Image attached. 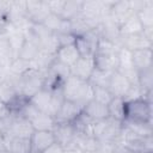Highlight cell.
I'll return each instance as SVG.
<instances>
[{"mask_svg": "<svg viewBox=\"0 0 153 153\" xmlns=\"http://www.w3.org/2000/svg\"><path fill=\"white\" fill-rule=\"evenodd\" d=\"M61 91L65 100L76 103L81 106L92 99V85L86 80L72 75L63 81Z\"/></svg>", "mask_w": 153, "mask_h": 153, "instance_id": "1", "label": "cell"}, {"mask_svg": "<svg viewBox=\"0 0 153 153\" xmlns=\"http://www.w3.org/2000/svg\"><path fill=\"white\" fill-rule=\"evenodd\" d=\"M124 120L141 123H152L151 99L143 97L135 100L124 102Z\"/></svg>", "mask_w": 153, "mask_h": 153, "instance_id": "2", "label": "cell"}, {"mask_svg": "<svg viewBox=\"0 0 153 153\" xmlns=\"http://www.w3.org/2000/svg\"><path fill=\"white\" fill-rule=\"evenodd\" d=\"M18 92L25 98L30 99L35 93L43 88L44 84V73L37 69L31 68L29 72L20 76H14Z\"/></svg>", "mask_w": 153, "mask_h": 153, "instance_id": "3", "label": "cell"}, {"mask_svg": "<svg viewBox=\"0 0 153 153\" xmlns=\"http://www.w3.org/2000/svg\"><path fill=\"white\" fill-rule=\"evenodd\" d=\"M152 32L153 31H143L133 35H121L118 38V45L130 51L152 48Z\"/></svg>", "mask_w": 153, "mask_h": 153, "instance_id": "4", "label": "cell"}, {"mask_svg": "<svg viewBox=\"0 0 153 153\" xmlns=\"http://www.w3.org/2000/svg\"><path fill=\"white\" fill-rule=\"evenodd\" d=\"M94 68H96V63H94L93 55L80 56L76 60V62L71 67V75L75 76V78H79L81 80L88 81V79L91 78Z\"/></svg>", "mask_w": 153, "mask_h": 153, "instance_id": "5", "label": "cell"}, {"mask_svg": "<svg viewBox=\"0 0 153 153\" xmlns=\"http://www.w3.org/2000/svg\"><path fill=\"white\" fill-rule=\"evenodd\" d=\"M19 96L16 79L13 75H1L0 78V102H2L7 108L14 102V99Z\"/></svg>", "mask_w": 153, "mask_h": 153, "instance_id": "6", "label": "cell"}, {"mask_svg": "<svg viewBox=\"0 0 153 153\" xmlns=\"http://www.w3.org/2000/svg\"><path fill=\"white\" fill-rule=\"evenodd\" d=\"M53 133L57 143L65 148H71L78 131L73 123H56Z\"/></svg>", "mask_w": 153, "mask_h": 153, "instance_id": "7", "label": "cell"}, {"mask_svg": "<svg viewBox=\"0 0 153 153\" xmlns=\"http://www.w3.org/2000/svg\"><path fill=\"white\" fill-rule=\"evenodd\" d=\"M82 112V106L69 102V100H63L60 110L57 111L55 116L56 123H73Z\"/></svg>", "mask_w": 153, "mask_h": 153, "instance_id": "8", "label": "cell"}, {"mask_svg": "<svg viewBox=\"0 0 153 153\" xmlns=\"http://www.w3.org/2000/svg\"><path fill=\"white\" fill-rule=\"evenodd\" d=\"M32 153H41L53 143H55V136L51 130H33L30 136Z\"/></svg>", "mask_w": 153, "mask_h": 153, "instance_id": "9", "label": "cell"}, {"mask_svg": "<svg viewBox=\"0 0 153 153\" xmlns=\"http://www.w3.org/2000/svg\"><path fill=\"white\" fill-rule=\"evenodd\" d=\"M131 85L133 84L123 74H121L120 72L115 71V72L111 73V76H110V80H109V85H108V90L111 92V94L114 97L123 98Z\"/></svg>", "mask_w": 153, "mask_h": 153, "instance_id": "10", "label": "cell"}, {"mask_svg": "<svg viewBox=\"0 0 153 153\" xmlns=\"http://www.w3.org/2000/svg\"><path fill=\"white\" fill-rule=\"evenodd\" d=\"M2 30L6 33V37H7L8 44L12 49V53L14 55V59H17L20 49L23 48V45L25 43V33L23 31H20L19 29L14 27L10 23H7Z\"/></svg>", "mask_w": 153, "mask_h": 153, "instance_id": "11", "label": "cell"}, {"mask_svg": "<svg viewBox=\"0 0 153 153\" xmlns=\"http://www.w3.org/2000/svg\"><path fill=\"white\" fill-rule=\"evenodd\" d=\"M49 13L45 1H26V16L32 24H42Z\"/></svg>", "mask_w": 153, "mask_h": 153, "instance_id": "12", "label": "cell"}, {"mask_svg": "<svg viewBox=\"0 0 153 153\" xmlns=\"http://www.w3.org/2000/svg\"><path fill=\"white\" fill-rule=\"evenodd\" d=\"M82 115L91 121H103L109 118L108 105H103L93 99L87 102L82 106Z\"/></svg>", "mask_w": 153, "mask_h": 153, "instance_id": "13", "label": "cell"}, {"mask_svg": "<svg viewBox=\"0 0 153 153\" xmlns=\"http://www.w3.org/2000/svg\"><path fill=\"white\" fill-rule=\"evenodd\" d=\"M131 14H134V12L131 11L129 1H114L109 13L110 18L115 23H117L118 26Z\"/></svg>", "mask_w": 153, "mask_h": 153, "instance_id": "14", "label": "cell"}, {"mask_svg": "<svg viewBox=\"0 0 153 153\" xmlns=\"http://www.w3.org/2000/svg\"><path fill=\"white\" fill-rule=\"evenodd\" d=\"M131 60H133V66L137 72L152 68V63H153L152 48L131 51Z\"/></svg>", "mask_w": 153, "mask_h": 153, "instance_id": "15", "label": "cell"}, {"mask_svg": "<svg viewBox=\"0 0 153 153\" xmlns=\"http://www.w3.org/2000/svg\"><path fill=\"white\" fill-rule=\"evenodd\" d=\"M118 51V50H117ZM117 51L111 53V54H94V63L96 68L105 72H115L118 66V60H117Z\"/></svg>", "mask_w": 153, "mask_h": 153, "instance_id": "16", "label": "cell"}, {"mask_svg": "<svg viewBox=\"0 0 153 153\" xmlns=\"http://www.w3.org/2000/svg\"><path fill=\"white\" fill-rule=\"evenodd\" d=\"M13 60H14V55L8 44L6 33L4 32V30H1L0 31V69L7 71Z\"/></svg>", "mask_w": 153, "mask_h": 153, "instance_id": "17", "label": "cell"}, {"mask_svg": "<svg viewBox=\"0 0 153 153\" xmlns=\"http://www.w3.org/2000/svg\"><path fill=\"white\" fill-rule=\"evenodd\" d=\"M80 57V54L75 47V44L60 47L55 54V59L65 65H67L69 68L76 62V60Z\"/></svg>", "mask_w": 153, "mask_h": 153, "instance_id": "18", "label": "cell"}, {"mask_svg": "<svg viewBox=\"0 0 153 153\" xmlns=\"http://www.w3.org/2000/svg\"><path fill=\"white\" fill-rule=\"evenodd\" d=\"M51 96H53V91L47 90V88L43 87L37 93H35L29 100L37 110L48 114V110H49V106H50V102H51Z\"/></svg>", "mask_w": 153, "mask_h": 153, "instance_id": "19", "label": "cell"}, {"mask_svg": "<svg viewBox=\"0 0 153 153\" xmlns=\"http://www.w3.org/2000/svg\"><path fill=\"white\" fill-rule=\"evenodd\" d=\"M7 151L10 153H32L30 137H10L7 135Z\"/></svg>", "mask_w": 153, "mask_h": 153, "instance_id": "20", "label": "cell"}, {"mask_svg": "<svg viewBox=\"0 0 153 153\" xmlns=\"http://www.w3.org/2000/svg\"><path fill=\"white\" fill-rule=\"evenodd\" d=\"M143 27V31L153 30V1L147 0L145 6L135 13Z\"/></svg>", "mask_w": 153, "mask_h": 153, "instance_id": "21", "label": "cell"}, {"mask_svg": "<svg viewBox=\"0 0 153 153\" xmlns=\"http://www.w3.org/2000/svg\"><path fill=\"white\" fill-rule=\"evenodd\" d=\"M143 32V27L137 18V16L134 13L129 18H127L121 25H120V36L121 35H133V33H140Z\"/></svg>", "mask_w": 153, "mask_h": 153, "instance_id": "22", "label": "cell"}, {"mask_svg": "<svg viewBox=\"0 0 153 153\" xmlns=\"http://www.w3.org/2000/svg\"><path fill=\"white\" fill-rule=\"evenodd\" d=\"M41 49H39V44L31 41V39H26L25 38V43L23 45V48L20 49L19 54H18V57L24 60V61H27V62H32L35 61V59L38 56Z\"/></svg>", "mask_w": 153, "mask_h": 153, "instance_id": "23", "label": "cell"}, {"mask_svg": "<svg viewBox=\"0 0 153 153\" xmlns=\"http://www.w3.org/2000/svg\"><path fill=\"white\" fill-rule=\"evenodd\" d=\"M108 112H109V118L117 121V122H123V120H124V100H123V98L114 97L112 100L108 104Z\"/></svg>", "mask_w": 153, "mask_h": 153, "instance_id": "24", "label": "cell"}, {"mask_svg": "<svg viewBox=\"0 0 153 153\" xmlns=\"http://www.w3.org/2000/svg\"><path fill=\"white\" fill-rule=\"evenodd\" d=\"M47 71L61 81H65L68 76H71V68L67 65L57 61L56 59H54V61L50 63Z\"/></svg>", "mask_w": 153, "mask_h": 153, "instance_id": "25", "label": "cell"}, {"mask_svg": "<svg viewBox=\"0 0 153 153\" xmlns=\"http://www.w3.org/2000/svg\"><path fill=\"white\" fill-rule=\"evenodd\" d=\"M31 68H32L31 62H27V61H24V60L17 57L12 61L7 72H8V74H11L13 76H20V75L25 74L26 72H29Z\"/></svg>", "mask_w": 153, "mask_h": 153, "instance_id": "26", "label": "cell"}, {"mask_svg": "<svg viewBox=\"0 0 153 153\" xmlns=\"http://www.w3.org/2000/svg\"><path fill=\"white\" fill-rule=\"evenodd\" d=\"M82 1H66L61 17L66 20H72L81 13Z\"/></svg>", "mask_w": 153, "mask_h": 153, "instance_id": "27", "label": "cell"}, {"mask_svg": "<svg viewBox=\"0 0 153 153\" xmlns=\"http://www.w3.org/2000/svg\"><path fill=\"white\" fill-rule=\"evenodd\" d=\"M111 73L110 72H105V71H100L98 68H94L91 78L88 79V82L92 86H97V87H106L109 85V80H110Z\"/></svg>", "mask_w": 153, "mask_h": 153, "instance_id": "28", "label": "cell"}, {"mask_svg": "<svg viewBox=\"0 0 153 153\" xmlns=\"http://www.w3.org/2000/svg\"><path fill=\"white\" fill-rule=\"evenodd\" d=\"M112 98H114V96L106 87L92 86V99L93 100H96L103 105H108L112 100Z\"/></svg>", "mask_w": 153, "mask_h": 153, "instance_id": "29", "label": "cell"}, {"mask_svg": "<svg viewBox=\"0 0 153 153\" xmlns=\"http://www.w3.org/2000/svg\"><path fill=\"white\" fill-rule=\"evenodd\" d=\"M57 42H59V48L60 47H66V45H72L75 44L76 36L73 32H66V33H56Z\"/></svg>", "mask_w": 153, "mask_h": 153, "instance_id": "30", "label": "cell"}, {"mask_svg": "<svg viewBox=\"0 0 153 153\" xmlns=\"http://www.w3.org/2000/svg\"><path fill=\"white\" fill-rule=\"evenodd\" d=\"M47 2V6L50 11V13H54V14H57L61 17V13L63 11V7H65V2L66 1H60V0H54V1H45Z\"/></svg>", "mask_w": 153, "mask_h": 153, "instance_id": "31", "label": "cell"}, {"mask_svg": "<svg viewBox=\"0 0 153 153\" xmlns=\"http://www.w3.org/2000/svg\"><path fill=\"white\" fill-rule=\"evenodd\" d=\"M65 152V147L61 146L60 143L55 142L51 146H49L48 148H45L44 151H42L41 153H63Z\"/></svg>", "mask_w": 153, "mask_h": 153, "instance_id": "32", "label": "cell"}, {"mask_svg": "<svg viewBox=\"0 0 153 153\" xmlns=\"http://www.w3.org/2000/svg\"><path fill=\"white\" fill-rule=\"evenodd\" d=\"M111 153H133L128 147L121 145V143H114Z\"/></svg>", "mask_w": 153, "mask_h": 153, "instance_id": "33", "label": "cell"}, {"mask_svg": "<svg viewBox=\"0 0 153 153\" xmlns=\"http://www.w3.org/2000/svg\"><path fill=\"white\" fill-rule=\"evenodd\" d=\"M7 149V135L5 131H0V152Z\"/></svg>", "mask_w": 153, "mask_h": 153, "instance_id": "34", "label": "cell"}, {"mask_svg": "<svg viewBox=\"0 0 153 153\" xmlns=\"http://www.w3.org/2000/svg\"><path fill=\"white\" fill-rule=\"evenodd\" d=\"M5 25H6V23H5V20H4V19L1 18V16H0V30H2Z\"/></svg>", "mask_w": 153, "mask_h": 153, "instance_id": "35", "label": "cell"}, {"mask_svg": "<svg viewBox=\"0 0 153 153\" xmlns=\"http://www.w3.org/2000/svg\"><path fill=\"white\" fill-rule=\"evenodd\" d=\"M5 130V123H4V120H0V131H4Z\"/></svg>", "mask_w": 153, "mask_h": 153, "instance_id": "36", "label": "cell"}, {"mask_svg": "<svg viewBox=\"0 0 153 153\" xmlns=\"http://www.w3.org/2000/svg\"><path fill=\"white\" fill-rule=\"evenodd\" d=\"M133 153H152V152H133Z\"/></svg>", "mask_w": 153, "mask_h": 153, "instance_id": "37", "label": "cell"}, {"mask_svg": "<svg viewBox=\"0 0 153 153\" xmlns=\"http://www.w3.org/2000/svg\"><path fill=\"white\" fill-rule=\"evenodd\" d=\"M0 31H1V30H0Z\"/></svg>", "mask_w": 153, "mask_h": 153, "instance_id": "38", "label": "cell"}]
</instances>
